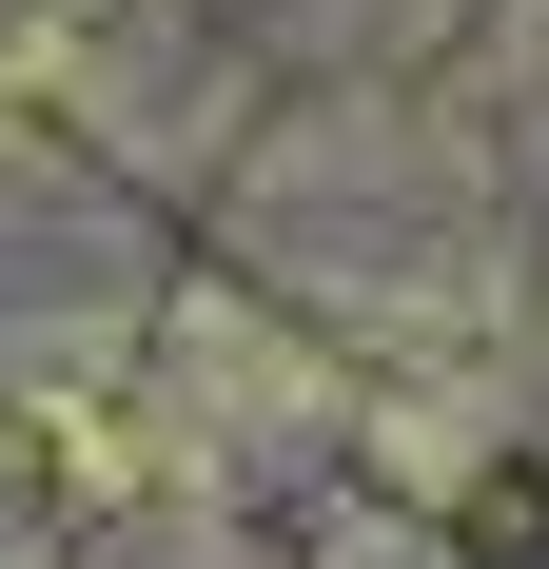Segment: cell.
I'll return each instance as SVG.
<instances>
[{
  "label": "cell",
  "mask_w": 549,
  "mask_h": 569,
  "mask_svg": "<svg viewBox=\"0 0 549 569\" xmlns=\"http://www.w3.org/2000/svg\"><path fill=\"white\" fill-rule=\"evenodd\" d=\"M0 569H549V0H0Z\"/></svg>",
  "instance_id": "1"
}]
</instances>
